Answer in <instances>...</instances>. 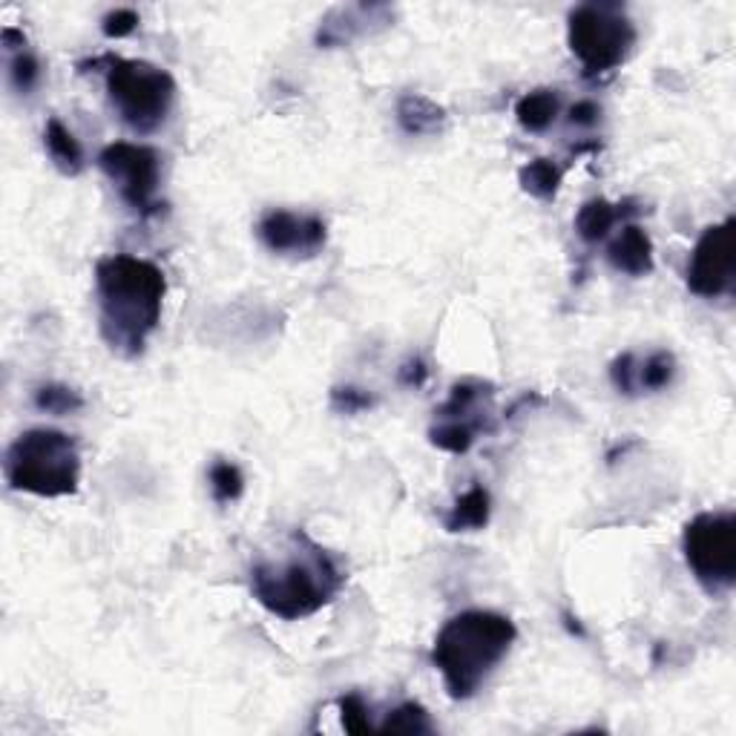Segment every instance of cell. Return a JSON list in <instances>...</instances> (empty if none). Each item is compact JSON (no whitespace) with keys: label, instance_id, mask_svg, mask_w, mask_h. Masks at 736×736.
<instances>
[{"label":"cell","instance_id":"obj_1","mask_svg":"<svg viewBox=\"0 0 736 736\" xmlns=\"http://www.w3.org/2000/svg\"><path fill=\"white\" fill-rule=\"evenodd\" d=\"M167 279L150 259L115 254L95 268L101 337L124 357L142 355L147 337L162 323Z\"/></svg>","mask_w":736,"mask_h":736},{"label":"cell","instance_id":"obj_2","mask_svg":"<svg viewBox=\"0 0 736 736\" xmlns=\"http://www.w3.org/2000/svg\"><path fill=\"white\" fill-rule=\"evenodd\" d=\"M346 584L340 564L303 530L290 532L276 559L251 566V593L268 613L297 622L334 602Z\"/></svg>","mask_w":736,"mask_h":736},{"label":"cell","instance_id":"obj_3","mask_svg":"<svg viewBox=\"0 0 736 736\" xmlns=\"http://www.w3.org/2000/svg\"><path fill=\"white\" fill-rule=\"evenodd\" d=\"M518 638L510 616L492 610H467L440 627L432 662L452 699H472L501 665Z\"/></svg>","mask_w":736,"mask_h":736},{"label":"cell","instance_id":"obj_4","mask_svg":"<svg viewBox=\"0 0 736 736\" xmlns=\"http://www.w3.org/2000/svg\"><path fill=\"white\" fill-rule=\"evenodd\" d=\"M3 472L18 492L38 498L75 495L81 483L79 443L58 429H29L7 449Z\"/></svg>","mask_w":736,"mask_h":736},{"label":"cell","instance_id":"obj_5","mask_svg":"<svg viewBox=\"0 0 736 736\" xmlns=\"http://www.w3.org/2000/svg\"><path fill=\"white\" fill-rule=\"evenodd\" d=\"M104 64L110 104L130 130L153 133L171 119L176 104V81L171 72L135 58L104 55Z\"/></svg>","mask_w":736,"mask_h":736},{"label":"cell","instance_id":"obj_6","mask_svg":"<svg viewBox=\"0 0 736 736\" xmlns=\"http://www.w3.org/2000/svg\"><path fill=\"white\" fill-rule=\"evenodd\" d=\"M570 50L587 75H602L622 67L636 47V27L619 3H584L570 12Z\"/></svg>","mask_w":736,"mask_h":736},{"label":"cell","instance_id":"obj_7","mask_svg":"<svg viewBox=\"0 0 736 736\" xmlns=\"http://www.w3.org/2000/svg\"><path fill=\"white\" fill-rule=\"evenodd\" d=\"M682 550L691 573L711 593L736 584V518L734 512H699L687 521Z\"/></svg>","mask_w":736,"mask_h":736},{"label":"cell","instance_id":"obj_8","mask_svg":"<svg viewBox=\"0 0 736 736\" xmlns=\"http://www.w3.org/2000/svg\"><path fill=\"white\" fill-rule=\"evenodd\" d=\"M99 167L135 213L150 216L159 211L156 193L162 182V159L156 150L135 142H113L101 150Z\"/></svg>","mask_w":736,"mask_h":736},{"label":"cell","instance_id":"obj_9","mask_svg":"<svg viewBox=\"0 0 736 736\" xmlns=\"http://www.w3.org/2000/svg\"><path fill=\"white\" fill-rule=\"evenodd\" d=\"M734 219L711 225L696 242L691 263H687V288L696 297L716 299L734 288L736 270V245H734Z\"/></svg>","mask_w":736,"mask_h":736},{"label":"cell","instance_id":"obj_10","mask_svg":"<svg viewBox=\"0 0 736 736\" xmlns=\"http://www.w3.org/2000/svg\"><path fill=\"white\" fill-rule=\"evenodd\" d=\"M256 236H259V242L270 254L311 259V256H317L319 251L326 248L328 227L314 213H294L274 207V211H268L259 219Z\"/></svg>","mask_w":736,"mask_h":736},{"label":"cell","instance_id":"obj_11","mask_svg":"<svg viewBox=\"0 0 736 736\" xmlns=\"http://www.w3.org/2000/svg\"><path fill=\"white\" fill-rule=\"evenodd\" d=\"M610 265L627 276H647L653 270V242L638 225H624L622 234L610 242Z\"/></svg>","mask_w":736,"mask_h":736},{"label":"cell","instance_id":"obj_12","mask_svg":"<svg viewBox=\"0 0 736 736\" xmlns=\"http://www.w3.org/2000/svg\"><path fill=\"white\" fill-rule=\"evenodd\" d=\"M397 121L409 135H435L447 124V110L426 95L406 92L403 99L397 101Z\"/></svg>","mask_w":736,"mask_h":736},{"label":"cell","instance_id":"obj_13","mask_svg":"<svg viewBox=\"0 0 736 736\" xmlns=\"http://www.w3.org/2000/svg\"><path fill=\"white\" fill-rule=\"evenodd\" d=\"M489 515H492V495L483 487H472L454 501L443 518V527L449 532H478L489 524Z\"/></svg>","mask_w":736,"mask_h":736},{"label":"cell","instance_id":"obj_14","mask_svg":"<svg viewBox=\"0 0 736 736\" xmlns=\"http://www.w3.org/2000/svg\"><path fill=\"white\" fill-rule=\"evenodd\" d=\"M43 147L50 153V159L55 162V167L67 176H79L84 171V147L75 139L70 127H64L58 119L47 121V130H43Z\"/></svg>","mask_w":736,"mask_h":736},{"label":"cell","instance_id":"obj_15","mask_svg":"<svg viewBox=\"0 0 736 736\" xmlns=\"http://www.w3.org/2000/svg\"><path fill=\"white\" fill-rule=\"evenodd\" d=\"M561 113V95L555 90H532L524 99H518V124L530 133H544Z\"/></svg>","mask_w":736,"mask_h":736},{"label":"cell","instance_id":"obj_16","mask_svg":"<svg viewBox=\"0 0 736 736\" xmlns=\"http://www.w3.org/2000/svg\"><path fill=\"white\" fill-rule=\"evenodd\" d=\"M622 219V207L607 202V198H590L584 202L575 216V234L584 242H599L613 231V225Z\"/></svg>","mask_w":736,"mask_h":736},{"label":"cell","instance_id":"obj_17","mask_svg":"<svg viewBox=\"0 0 736 736\" xmlns=\"http://www.w3.org/2000/svg\"><path fill=\"white\" fill-rule=\"evenodd\" d=\"M561 178H564V171H561L552 159H532V162L524 164L521 173H518L521 187H524L530 196L541 198V202L555 198V193H559L561 187Z\"/></svg>","mask_w":736,"mask_h":736},{"label":"cell","instance_id":"obj_18","mask_svg":"<svg viewBox=\"0 0 736 736\" xmlns=\"http://www.w3.org/2000/svg\"><path fill=\"white\" fill-rule=\"evenodd\" d=\"M478 432H481V429L472 423H467V420L440 418V423H435L432 429H429V440H432V447L443 449V452L467 454L469 449L474 447Z\"/></svg>","mask_w":736,"mask_h":736},{"label":"cell","instance_id":"obj_19","mask_svg":"<svg viewBox=\"0 0 736 736\" xmlns=\"http://www.w3.org/2000/svg\"><path fill=\"white\" fill-rule=\"evenodd\" d=\"M207 483L216 503H234L245 495V474L231 460H216L207 472Z\"/></svg>","mask_w":736,"mask_h":736},{"label":"cell","instance_id":"obj_20","mask_svg":"<svg viewBox=\"0 0 736 736\" xmlns=\"http://www.w3.org/2000/svg\"><path fill=\"white\" fill-rule=\"evenodd\" d=\"M676 377V357L671 351H653L644 357L636 368V386L642 391H662L667 389Z\"/></svg>","mask_w":736,"mask_h":736},{"label":"cell","instance_id":"obj_21","mask_svg":"<svg viewBox=\"0 0 736 736\" xmlns=\"http://www.w3.org/2000/svg\"><path fill=\"white\" fill-rule=\"evenodd\" d=\"M380 730H386V734H432L435 725L432 719H429V714H426L423 705H418V702H403L400 708H395L386 716V723L380 725Z\"/></svg>","mask_w":736,"mask_h":736},{"label":"cell","instance_id":"obj_22","mask_svg":"<svg viewBox=\"0 0 736 736\" xmlns=\"http://www.w3.org/2000/svg\"><path fill=\"white\" fill-rule=\"evenodd\" d=\"M35 406L47 415H72V411L84 409V397L81 391L61 386V382H47L35 391Z\"/></svg>","mask_w":736,"mask_h":736},{"label":"cell","instance_id":"obj_23","mask_svg":"<svg viewBox=\"0 0 736 736\" xmlns=\"http://www.w3.org/2000/svg\"><path fill=\"white\" fill-rule=\"evenodd\" d=\"M9 79H12L14 90L27 95V92L35 90L38 81H41V61L29 50L14 52V58L9 61Z\"/></svg>","mask_w":736,"mask_h":736},{"label":"cell","instance_id":"obj_24","mask_svg":"<svg viewBox=\"0 0 736 736\" xmlns=\"http://www.w3.org/2000/svg\"><path fill=\"white\" fill-rule=\"evenodd\" d=\"M337 705H340V723L348 734H368V730H375L371 716H368V705L360 694H346Z\"/></svg>","mask_w":736,"mask_h":736},{"label":"cell","instance_id":"obj_25","mask_svg":"<svg viewBox=\"0 0 736 736\" xmlns=\"http://www.w3.org/2000/svg\"><path fill=\"white\" fill-rule=\"evenodd\" d=\"M636 368H638V360L633 351H624V355L616 357L613 366H610V380H613V386H616L622 395H636L638 391Z\"/></svg>","mask_w":736,"mask_h":736},{"label":"cell","instance_id":"obj_26","mask_svg":"<svg viewBox=\"0 0 736 736\" xmlns=\"http://www.w3.org/2000/svg\"><path fill=\"white\" fill-rule=\"evenodd\" d=\"M375 403L371 395H366L362 389H355V386H340V389L331 391V406L343 415H357V411L368 409V406Z\"/></svg>","mask_w":736,"mask_h":736},{"label":"cell","instance_id":"obj_27","mask_svg":"<svg viewBox=\"0 0 736 736\" xmlns=\"http://www.w3.org/2000/svg\"><path fill=\"white\" fill-rule=\"evenodd\" d=\"M101 29H104L106 38L133 35L135 29H139V12H135V9H115V12L104 14Z\"/></svg>","mask_w":736,"mask_h":736},{"label":"cell","instance_id":"obj_28","mask_svg":"<svg viewBox=\"0 0 736 736\" xmlns=\"http://www.w3.org/2000/svg\"><path fill=\"white\" fill-rule=\"evenodd\" d=\"M599 119H602V106L595 101H575L570 106V124H575V127H593Z\"/></svg>","mask_w":736,"mask_h":736},{"label":"cell","instance_id":"obj_29","mask_svg":"<svg viewBox=\"0 0 736 736\" xmlns=\"http://www.w3.org/2000/svg\"><path fill=\"white\" fill-rule=\"evenodd\" d=\"M426 377H429V368L423 366V360H409L400 368V382L406 386H423Z\"/></svg>","mask_w":736,"mask_h":736}]
</instances>
